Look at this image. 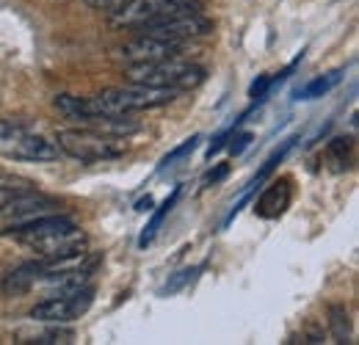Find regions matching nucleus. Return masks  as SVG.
Listing matches in <instances>:
<instances>
[{
    "mask_svg": "<svg viewBox=\"0 0 359 345\" xmlns=\"http://www.w3.org/2000/svg\"><path fill=\"white\" fill-rule=\"evenodd\" d=\"M28 191H34V185H31L28 180L0 172V210H3L8 202H14V199H20L22 194H28Z\"/></svg>",
    "mask_w": 359,
    "mask_h": 345,
    "instance_id": "9d476101",
    "label": "nucleus"
},
{
    "mask_svg": "<svg viewBox=\"0 0 359 345\" xmlns=\"http://www.w3.org/2000/svg\"><path fill=\"white\" fill-rule=\"evenodd\" d=\"M128 81L138 86L152 88H172V91H188L205 81V69L191 61L163 58V61H149V64H133L128 69Z\"/></svg>",
    "mask_w": 359,
    "mask_h": 345,
    "instance_id": "7ed1b4c3",
    "label": "nucleus"
},
{
    "mask_svg": "<svg viewBox=\"0 0 359 345\" xmlns=\"http://www.w3.org/2000/svg\"><path fill=\"white\" fill-rule=\"evenodd\" d=\"M180 50H182V44L166 42V39L141 34L138 39H133V42H128L122 47V55H125V61H130V64H149V61L175 58Z\"/></svg>",
    "mask_w": 359,
    "mask_h": 345,
    "instance_id": "6e6552de",
    "label": "nucleus"
},
{
    "mask_svg": "<svg viewBox=\"0 0 359 345\" xmlns=\"http://www.w3.org/2000/svg\"><path fill=\"white\" fill-rule=\"evenodd\" d=\"M269 88H271V78H269V75H263L260 81H255V83H252L249 94H252L255 100H260V97H266V91H269Z\"/></svg>",
    "mask_w": 359,
    "mask_h": 345,
    "instance_id": "2eb2a0df",
    "label": "nucleus"
},
{
    "mask_svg": "<svg viewBox=\"0 0 359 345\" xmlns=\"http://www.w3.org/2000/svg\"><path fill=\"white\" fill-rule=\"evenodd\" d=\"M340 81H343V75H340V72H332V75L315 78L313 83H307L304 88H299V91H296V100H315V97H323L326 91H332Z\"/></svg>",
    "mask_w": 359,
    "mask_h": 345,
    "instance_id": "f8f14e48",
    "label": "nucleus"
},
{
    "mask_svg": "<svg viewBox=\"0 0 359 345\" xmlns=\"http://www.w3.org/2000/svg\"><path fill=\"white\" fill-rule=\"evenodd\" d=\"M89 6H94V8H116V6H122L125 0H86Z\"/></svg>",
    "mask_w": 359,
    "mask_h": 345,
    "instance_id": "f3484780",
    "label": "nucleus"
},
{
    "mask_svg": "<svg viewBox=\"0 0 359 345\" xmlns=\"http://www.w3.org/2000/svg\"><path fill=\"white\" fill-rule=\"evenodd\" d=\"M147 36H158V39H166V42L182 44L188 39H196V36H205L213 31V25L199 17V14H175V17H166V20H158V22H149L141 28Z\"/></svg>",
    "mask_w": 359,
    "mask_h": 345,
    "instance_id": "0eeeda50",
    "label": "nucleus"
},
{
    "mask_svg": "<svg viewBox=\"0 0 359 345\" xmlns=\"http://www.w3.org/2000/svg\"><path fill=\"white\" fill-rule=\"evenodd\" d=\"M177 196H180V188H175V194L161 205V210L152 216V221H149V226L144 229V235H141V241H138V246L144 249V246H149L152 241H155V235H158V229H161V224H163V218L169 216V210L175 208V202H177Z\"/></svg>",
    "mask_w": 359,
    "mask_h": 345,
    "instance_id": "ddd939ff",
    "label": "nucleus"
},
{
    "mask_svg": "<svg viewBox=\"0 0 359 345\" xmlns=\"http://www.w3.org/2000/svg\"><path fill=\"white\" fill-rule=\"evenodd\" d=\"M94 302V290L91 288H75V290H64L61 296H53L47 302L36 304L31 309V318L34 320H45V323H67V320H75L81 318Z\"/></svg>",
    "mask_w": 359,
    "mask_h": 345,
    "instance_id": "423d86ee",
    "label": "nucleus"
},
{
    "mask_svg": "<svg viewBox=\"0 0 359 345\" xmlns=\"http://www.w3.org/2000/svg\"><path fill=\"white\" fill-rule=\"evenodd\" d=\"M290 180H276L263 191V196L255 202V213L260 218H279L290 208Z\"/></svg>",
    "mask_w": 359,
    "mask_h": 345,
    "instance_id": "1a4fd4ad",
    "label": "nucleus"
},
{
    "mask_svg": "<svg viewBox=\"0 0 359 345\" xmlns=\"http://www.w3.org/2000/svg\"><path fill=\"white\" fill-rule=\"evenodd\" d=\"M42 276V262H34V265H25V268H20V271H14L8 279H6V293H22V290H28L36 279Z\"/></svg>",
    "mask_w": 359,
    "mask_h": 345,
    "instance_id": "9b49d317",
    "label": "nucleus"
},
{
    "mask_svg": "<svg viewBox=\"0 0 359 345\" xmlns=\"http://www.w3.org/2000/svg\"><path fill=\"white\" fill-rule=\"evenodd\" d=\"M14 241L22 246L39 252L45 262H58L83 255L86 235L69 221L67 216H36L31 221H20L17 226L8 229Z\"/></svg>",
    "mask_w": 359,
    "mask_h": 345,
    "instance_id": "f257e3e1",
    "label": "nucleus"
},
{
    "mask_svg": "<svg viewBox=\"0 0 359 345\" xmlns=\"http://www.w3.org/2000/svg\"><path fill=\"white\" fill-rule=\"evenodd\" d=\"M199 0H125L111 8L114 28H144L149 22L175 17V14H199Z\"/></svg>",
    "mask_w": 359,
    "mask_h": 345,
    "instance_id": "39448f33",
    "label": "nucleus"
},
{
    "mask_svg": "<svg viewBox=\"0 0 359 345\" xmlns=\"http://www.w3.org/2000/svg\"><path fill=\"white\" fill-rule=\"evenodd\" d=\"M249 141H252V133H241V135L235 138V144H232V152H235V155H241V152L249 147Z\"/></svg>",
    "mask_w": 359,
    "mask_h": 345,
    "instance_id": "dca6fc26",
    "label": "nucleus"
},
{
    "mask_svg": "<svg viewBox=\"0 0 359 345\" xmlns=\"http://www.w3.org/2000/svg\"><path fill=\"white\" fill-rule=\"evenodd\" d=\"M58 152L81 161V163H97V161H116L128 152L125 135H114L105 130H61L58 138Z\"/></svg>",
    "mask_w": 359,
    "mask_h": 345,
    "instance_id": "f03ea898",
    "label": "nucleus"
},
{
    "mask_svg": "<svg viewBox=\"0 0 359 345\" xmlns=\"http://www.w3.org/2000/svg\"><path fill=\"white\" fill-rule=\"evenodd\" d=\"M224 174H226V166H219L216 172H210V174H208V182H219V180H222Z\"/></svg>",
    "mask_w": 359,
    "mask_h": 345,
    "instance_id": "a211bd4d",
    "label": "nucleus"
},
{
    "mask_svg": "<svg viewBox=\"0 0 359 345\" xmlns=\"http://www.w3.org/2000/svg\"><path fill=\"white\" fill-rule=\"evenodd\" d=\"M0 155L11 161H55L58 147L45 138L42 133L31 130L25 122L17 119H0Z\"/></svg>",
    "mask_w": 359,
    "mask_h": 345,
    "instance_id": "20e7f679",
    "label": "nucleus"
},
{
    "mask_svg": "<svg viewBox=\"0 0 359 345\" xmlns=\"http://www.w3.org/2000/svg\"><path fill=\"white\" fill-rule=\"evenodd\" d=\"M196 144H199V135H194V138H188V141H185L182 147H177L175 152H169V155H166V158L161 161V172H163V169H169V166H175V163H177L180 158H185L188 152H194V149H196Z\"/></svg>",
    "mask_w": 359,
    "mask_h": 345,
    "instance_id": "4468645a",
    "label": "nucleus"
},
{
    "mask_svg": "<svg viewBox=\"0 0 359 345\" xmlns=\"http://www.w3.org/2000/svg\"><path fill=\"white\" fill-rule=\"evenodd\" d=\"M149 205H152V199H149V196H147V199H144V202H138V210H149Z\"/></svg>",
    "mask_w": 359,
    "mask_h": 345,
    "instance_id": "6ab92c4d",
    "label": "nucleus"
}]
</instances>
